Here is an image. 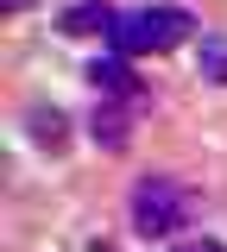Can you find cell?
<instances>
[{
    "label": "cell",
    "instance_id": "1",
    "mask_svg": "<svg viewBox=\"0 0 227 252\" xmlns=\"http://www.w3.org/2000/svg\"><path fill=\"white\" fill-rule=\"evenodd\" d=\"M127 220L139 240H177L195 220V189L183 177H170V170H145L127 195Z\"/></svg>",
    "mask_w": 227,
    "mask_h": 252
},
{
    "label": "cell",
    "instance_id": "2",
    "mask_svg": "<svg viewBox=\"0 0 227 252\" xmlns=\"http://www.w3.org/2000/svg\"><path fill=\"white\" fill-rule=\"evenodd\" d=\"M183 38H195V13L190 6H127L114 32H107V44H114V57H164V51H177Z\"/></svg>",
    "mask_w": 227,
    "mask_h": 252
},
{
    "label": "cell",
    "instance_id": "3",
    "mask_svg": "<svg viewBox=\"0 0 227 252\" xmlns=\"http://www.w3.org/2000/svg\"><path fill=\"white\" fill-rule=\"evenodd\" d=\"M82 76H89V89H95L101 101H139V107H145V82L132 76V57H114V51H107V57H95Z\"/></svg>",
    "mask_w": 227,
    "mask_h": 252
},
{
    "label": "cell",
    "instance_id": "4",
    "mask_svg": "<svg viewBox=\"0 0 227 252\" xmlns=\"http://www.w3.org/2000/svg\"><path fill=\"white\" fill-rule=\"evenodd\" d=\"M132 114H139V101H95L89 139H95L101 152H127L132 145Z\"/></svg>",
    "mask_w": 227,
    "mask_h": 252
},
{
    "label": "cell",
    "instance_id": "5",
    "mask_svg": "<svg viewBox=\"0 0 227 252\" xmlns=\"http://www.w3.org/2000/svg\"><path fill=\"white\" fill-rule=\"evenodd\" d=\"M114 19H120V13H114L107 0H69L64 13H57V32H64V38H95V32H114Z\"/></svg>",
    "mask_w": 227,
    "mask_h": 252
},
{
    "label": "cell",
    "instance_id": "6",
    "mask_svg": "<svg viewBox=\"0 0 227 252\" xmlns=\"http://www.w3.org/2000/svg\"><path fill=\"white\" fill-rule=\"evenodd\" d=\"M26 132H32L38 152H64V145H69V114H64V107L32 101V107H26Z\"/></svg>",
    "mask_w": 227,
    "mask_h": 252
},
{
    "label": "cell",
    "instance_id": "7",
    "mask_svg": "<svg viewBox=\"0 0 227 252\" xmlns=\"http://www.w3.org/2000/svg\"><path fill=\"white\" fill-rule=\"evenodd\" d=\"M195 69H202V82L227 89V38H221V32H202V44H195Z\"/></svg>",
    "mask_w": 227,
    "mask_h": 252
},
{
    "label": "cell",
    "instance_id": "8",
    "mask_svg": "<svg viewBox=\"0 0 227 252\" xmlns=\"http://www.w3.org/2000/svg\"><path fill=\"white\" fill-rule=\"evenodd\" d=\"M164 252H227V240H215V233H195V240H170Z\"/></svg>",
    "mask_w": 227,
    "mask_h": 252
},
{
    "label": "cell",
    "instance_id": "9",
    "mask_svg": "<svg viewBox=\"0 0 227 252\" xmlns=\"http://www.w3.org/2000/svg\"><path fill=\"white\" fill-rule=\"evenodd\" d=\"M0 6H6V13H26V6H32V0H0Z\"/></svg>",
    "mask_w": 227,
    "mask_h": 252
}]
</instances>
